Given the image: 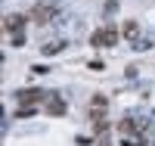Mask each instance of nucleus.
<instances>
[{
    "instance_id": "1",
    "label": "nucleus",
    "mask_w": 155,
    "mask_h": 146,
    "mask_svg": "<svg viewBox=\"0 0 155 146\" xmlns=\"http://www.w3.org/2000/svg\"><path fill=\"white\" fill-rule=\"evenodd\" d=\"M90 41H93V47H115L118 44V31L115 28H99Z\"/></svg>"
},
{
    "instance_id": "2",
    "label": "nucleus",
    "mask_w": 155,
    "mask_h": 146,
    "mask_svg": "<svg viewBox=\"0 0 155 146\" xmlns=\"http://www.w3.org/2000/svg\"><path fill=\"white\" fill-rule=\"evenodd\" d=\"M53 16H56V9L50 6V3H37V6L31 9V19H34L37 25H47V22L53 19Z\"/></svg>"
},
{
    "instance_id": "3",
    "label": "nucleus",
    "mask_w": 155,
    "mask_h": 146,
    "mask_svg": "<svg viewBox=\"0 0 155 146\" xmlns=\"http://www.w3.org/2000/svg\"><path fill=\"white\" fill-rule=\"evenodd\" d=\"M106 109H109V100L106 97H93V103H90V115H93V121H99V118L106 115Z\"/></svg>"
},
{
    "instance_id": "4",
    "label": "nucleus",
    "mask_w": 155,
    "mask_h": 146,
    "mask_svg": "<svg viewBox=\"0 0 155 146\" xmlns=\"http://www.w3.org/2000/svg\"><path fill=\"white\" fill-rule=\"evenodd\" d=\"M47 93L44 90H19V100H22V106H34L37 100H44Z\"/></svg>"
},
{
    "instance_id": "5",
    "label": "nucleus",
    "mask_w": 155,
    "mask_h": 146,
    "mask_svg": "<svg viewBox=\"0 0 155 146\" xmlns=\"http://www.w3.org/2000/svg\"><path fill=\"white\" fill-rule=\"evenodd\" d=\"M22 25H25V16H6V25H3V28H6L9 34H19Z\"/></svg>"
},
{
    "instance_id": "6",
    "label": "nucleus",
    "mask_w": 155,
    "mask_h": 146,
    "mask_svg": "<svg viewBox=\"0 0 155 146\" xmlns=\"http://www.w3.org/2000/svg\"><path fill=\"white\" fill-rule=\"evenodd\" d=\"M47 112H50V115H65V103H62V100H53V103L47 106Z\"/></svg>"
},
{
    "instance_id": "7",
    "label": "nucleus",
    "mask_w": 155,
    "mask_h": 146,
    "mask_svg": "<svg viewBox=\"0 0 155 146\" xmlns=\"http://www.w3.org/2000/svg\"><path fill=\"white\" fill-rule=\"evenodd\" d=\"M121 31H124V37H137V34H140V25H137V22H124Z\"/></svg>"
},
{
    "instance_id": "8",
    "label": "nucleus",
    "mask_w": 155,
    "mask_h": 146,
    "mask_svg": "<svg viewBox=\"0 0 155 146\" xmlns=\"http://www.w3.org/2000/svg\"><path fill=\"white\" fill-rule=\"evenodd\" d=\"M62 50V41H53V44H44V53L47 56H53V53H59Z\"/></svg>"
},
{
    "instance_id": "9",
    "label": "nucleus",
    "mask_w": 155,
    "mask_h": 146,
    "mask_svg": "<svg viewBox=\"0 0 155 146\" xmlns=\"http://www.w3.org/2000/svg\"><path fill=\"white\" fill-rule=\"evenodd\" d=\"M22 44H25V34H22V31L12 34V47H22Z\"/></svg>"
},
{
    "instance_id": "10",
    "label": "nucleus",
    "mask_w": 155,
    "mask_h": 146,
    "mask_svg": "<svg viewBox=\"0 0 155 146\" xmlns=\"http://www.w3.org/2000/svg\"><path fill=\"white\" fill-rule=\"evenodd\" d=\"M124 146H140V137H127V140H124Z\"/></svg>"
}]
</instances>
